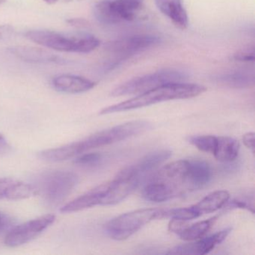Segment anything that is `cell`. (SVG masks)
<instances>
[{
    "label": "cell",
    "instance_id": "obj_1",
    "mask_svg": "<svg viewBox=\"0 0 255 255\" xmlns=\"http://www.w3.org/2000/svg\"><path fill=\"white\" fill-rule=\"evenodd\" d=\"M150 128L151 125L147 121H132L122 124L92 134L80 141L44 150L43 159L53 162L68 160L92 149L114 144L139 135Z\"/></svg>",
    "mask_w": 255,
    "mask_h": 255
},
{
    "label": "cell",
    "instance_id": "obj_2",
    "mask_svg": "<svg viewBox=\"0 0 255 255\" xmlns=\"http://www.w3.org/2000/svg\"><path fill=\"white\" fill-rule=\"evenodd\" d=\"M196 190L190 161L180 159L167 164L150 177L143 189L142 197L146 201L160 203Z\"/></svg>",
    "mask_w": 255,
    "mask_h": 255
},
{
    "label": "cell",
    "instance_id": "obj_3",
    "mask_svg": "<svg viewBox=\"0 0 255 255\" xmlns=\"http://www.w3.org/2000/svg\"><path fill=\"white\" fill-rule=\"evenodd\" d=\"M206 91L207 88L200 85L191 84L184 82L169 83L140 94L132 99L103 109L100 112V115L113 114L128 110H136L158 103L173 100L189 99L198 96Z\"/></svg>",
    "mask_w": 255,
    "mask_h": 255
},
{
    "label": "cell",
    "instance_id": "obj_4",
    "mask_svg": "<svg viewBox=\"0 0 255 255\" xmlns=\"http://www.w3.org/2000/svg\"><path fill=\"white\" fill-rule=\"evenodd\" d=\"M25 35L29 41L46 48L65 53H90L101 44L98 38L87 33L68 35L53 31L32 30Z\"/></svg>",
    "mask_w": 255,
    "mask_h": 255
},
{
    "label": "cell",
    "instance_id": "obj_5",
    "mask_svg": "<svg viewBox=\"0 0 255 255\" xmlns=\"http://www.w3.org/2000/svg\"><path fill=\"white\" fill-rule=\"evenodd\" d=\"M165 209L145 208L117 216L107 222L105 231L110 238L125 240L155 219H163Z\"/></svg>",
    "mask_w": 255,
    "mask_h": 255
},
{
    "label": "cell",
    "instance_id": "obj_6",
    "mask_svg": "<svg viewBox=\"0 0 255 255\" xmlns=\"http://www.w3.org/2000/svg\"><path fill=\"white\" fill-rule=\"evenodd\" d=\"M78 183V177L71 171H50L40 176L36 186L37 194L51 206L63 202Z\"/></svg>",
    "mask_w": 255,
    "mask_h": 255
},
{
    "label": "cell",
    "instance_id": "obj_7",
    "mask_svg": "<svg viewBox=\"0 0 255 255\" xmlns=\"http://www.w3.org/2000/svg\"><path fill=\"white\" fill-rule=\"evenodd\" d=\"M94 15L99 23L105 25L144 20L148 17L143 3L122 0H104L98 2L94 6Z\"/></svg>",
    "mask_w": 255,
    "mask_h": 255
},
{
    "label": "cell",
    "instance_id": "obj_8",
    "mask_svg": "<svg viewBox=\"0 0 255 255\" xmlns=\"http://www.w3.org/2000/svg\"><path fill=\"white\" fill-rule=\"evenodd\" d=\"M187 77L185 71L176 68H164L123 83L115 89L111 95L114 97L140 95L163 85L183 83Z\"/></svg>",
    "mask_w": 255,
    "mask_h": 255
},
{
    "label": "cell",
    "instance_id": "obj_9",
    "mask_svg": "<svg viewBox=\"0 0 255 255\" xmlns=\"http://www.w3.org/2000/svg\"><path fill=\"white\" fill-rule=\"evenodd\" d=\"M56 221V216L47 214L14 226L5 237L4 243L8 247L23 246L42 234Z\"/></svg>",
    "mask_w": 255,
    "mask_h": 255
},
{
    "label": "cell",
    "instance_id": "obj_10",
    "mask_svg": "<svg viewBox=\"0 0 255 255\" xmlns=\"http://www.w3.org/2000/svg\"><path fill=\"white\" fill-rule=\"evenodd\" d=\"M160 41V38L156 35H134L107 43L105 47L107 51L123 59L154 47Z\"/></svg>",
    "mask_w": 255,
    "mask_h": 255
},
{
    "label": "cell",
    "instance_id": "obj_11",
    "mask_svg": "<svg viewBox=\"0 0 255 255\" xmlns=\"http://www.w3.org/2000/svg\"><path fill=\"white\" fill-rule=\"evenodd\" d=\"M231 228H226L223 231L215 233L208 237L198 239L195 243H186L180 245L171 249L168 252V255H203L210 253L218 245L227 238Z\"/></svg>",
    "mask_w": 255,
    "mask_h": 255
},
{
    "label": "cell",
    "instance_id": "obj_12",
    "mask_svg": "<svg viewBox=\"0 0 255 255\" xmlns=\"http://www.w3.org/2000/svg\"><path fill=\"white\" fill-rule=\"evenodd\" d=\"M108 188V182L88 191L78 198L70 201L61 207L63 213H75L95 206L102 205Z\"/></svg>",
    "mask_w": 255,
    "mask_h": 255
},
{
    "label": "cell",
    "instance_id": "obj_13",
    "mask_svg": "<svg viewBox=\"0 0 255 255\" xmlns=\"http://www.w3.org/2000/svg\"><path fill=\"white\" fill-rule=\"evenodd\" d=\"M35 195L37 191L34 185L8 177L0 178V201H19Z\"/></svg>",
    "mask_w": 255,
    "mask_h": 255
},
{
    "label": "cell",
    "instance_id": "obj_14",
    "mask_svg": "<svg viewBox=\"0 0 255 255\" xmlns=\"http://www.w3.org/2000/svg\"><path fill=\"white\" fill-rule=\"evenodd\" d=\"M52 85L58 92L68 94H80L93 89L96 86V83L79 76L62 74L53 79Z\"/></svg>",
    "mask_w": 255,
    "mask_h": 255
},
{
    "label": "cell",
    "instance_id": "obj_15",
    "mask_svg": "<svg viewBox=\"0 0 255 255\" xmlns=\"http://www.w3.org/2000/svg\"><path fill=\"white\" fill-rule=\"evenodd\" d=\"M9 51L21 60L32 63L63 64L65 62L62 58L44 49L37 47L17 46L9 48Z\"/></svg>",
    "mask_w": 255,
    "mask_h": 255
},
{
    "label": "cell",
    "instance_id": "obj_16",
    "mask_svg": "<svg viewBox=\"0 0 255 255\" xmlns=\"http://www.w3.org/2000/svg\"><path fill=\"white\" fill-rule=\"evenodd\" d=\"M158 9L178 29L184 30L189 26V17L182 0H155Z\"/></svg>",
    "mask_w": 255,
    "mask_h": 255
},
{
    "label": "cell",
    "instance_id": "obj_17",
    "mask_svg": "<svg viewBox=\"0 0 255 255\" xmlns=\"http://www.w3.org/2000/svg\"><path fill=\"white\" fill-rule=\"evenodd\" d=\"M229 199L230 194L228 191L217 190L211 192L199 202L189 207L194 218L196 219L203 215L217 211L225 207Z\"/></svg>",
    "mask_w": 255,
    "mask_h": 255
},
{
    "label": "cell",
    "instance_id": "obj_18",
    "mask_svg": "<svg viewBox=\"0 0 255 255\" xmlns=\"http://www.w3.org/2000/svg\"><path fill=\"white\" fill-rule=\"evenodd\" d=\"M213 81L232 89H246L255 84L253 73L246 71H234L215 75Z\"/></svg>",
    "mask_w": 255,
    "mask_h": 255
},
{
    "label": "cell",
    "instance_id": "obj_19",
    "mask_svg": "<svg viewBox=\"0 0 255 255\" xmlns=\"http://www.w3.org/2000/svg\"><path fill=\"white\" fill-rule=\"evenodd\" d=\"M240 147V142L235 138L229 136H217L213 155L220 162H232L238 156Z\"/></svg>",
    "mask_w": 255,
    "mask_h": 255
},
{
    "label": "cell",
    "instance_id": "obj_20",
    "mask_svg": "<svg viewBox=\"0 0 255 255\" xmlns=\"http://www.w3.org/2000/svg\"><path fill=\"white\" fill-rule=\"evenodd\" d=\"M171 154L172 153L171 150H156L148 153L131 165L137 172L145 177L147 173L150 172L152 170L165 162L168 158H170Z\"/></svg>",
    "mask_w": 255,
    "mask_h": 255
},
{
    "label": "cell",
    "instance_id": "obj_21",
    "mask_svg": "<svg viewBox=\"0 0 255 255\" xmlns=\"http://www.w3.org/2000/svg\"><path fill=\"white\" fill-rule=\"evenodd\" d=\"M218 218L219 216H216L207 219V220L196 222V223L189 225V226L186 225L177 234H178L180 238L184 241H195L198 239L202 238L211 229Z\"/></svg>",
    "mask_w": 255,
    "mask_h": 255
},
{
    "label": "cell",
    "instance_id": "obj_22",
    "mask_svg": "<svg viewBox=\"0 0 255 255\" xmlns=\"http://www.w3.org/2000/svg\"><path fill=\"white\" fill-rule=\"evenodd\" d=\"M217 136L212 135H193L188 138V141L197 149L213 154L216 147Z\"/></svg>",
    "mask_w": 255,
    "mask_h": 255
},
{
    "label": "cell",
    "instance_id": "obj_23",
    "mask_svg": "<svg viewBox=\"0 0 255 255\" xmlns=\"http://www.w3.org/2000/svg\"><path fill=\"white\" fill-rule=\"evenodd\" d=\"M102 159V155L100 153H82L77 156L74 163L83 166H93L98 165Z\"/></svg>",
    "mask_w": 255,
    "mask_h": 255
},
{
    "label": "cell",
    "instance_id": "obj_24",
    "mask_svg": "<svg viewBox=\"0 0 255 255\" xmlns=\"http://www.w3.org/2000/svg\"><path fill=\"white\" fill-rule=\"evenodd\" d=\"M233 59L240 62H253L255 61V47H247L234 53Z\"/></svg>",
    "mask_w": 255,
    "mask_h": 255
},
{
    "label": "cell",
    "instance_id": "obj_25",
    "mask_svg": "<svg viewBox=\"0 0 255 255\" xmlns=\"http://www.w3.org/2000/svg\"><path fill=\"white\" fill-rule=\"evenodd\" d=\"M14 219L6 213L0 211V236L9 232L14 228Z\"/></svg>",
    "mask_w": 255,
    "mask_h": 255
},
{
    "label": "cell",
    "instance_id": "obj_26",
    "mask_svg": "<svg viewBox=\"0 0 255 255\" xmlns=\"http://www.w3.org/2000/svg\"><path fill=\"white\" fill-rule=\"evenodd\" d=\"M243 141L245 146L252 150V153H255V133L248 132L245 134L243 136Z\"/></svg>",
    "mask_w": 255,
    "mask_h": 255
},
{
    "label": "cell",
    "instance_id": "obj_27",
    "mask_svg": "<svg viewBox=\"0 0 255 255\" xmlns=\"http://www.w3.org/2000/svg\"><path fill=\"white\" fill-rule=\"evenodd\" d=\"M67 23L76 28H86L89 26L87 20L83 18H71L67 20Z\"/></svg>",
    "mask_w": 255,
    "mask_h": 255
},
{
    "label": "cell",
    "instance_id": "obj_28",
    "mask_svg": "<svg viewBox=\"0 0 255 255\" xmlns=\"http://www.w3.org/2000/svg\"><path fill=\"white\" fill-rule=\"evenodd\" d=\"M14 33V28L10 25L0 26V40L7 39Z\"/></svg>",
    "mask_w": 255,
    "mask_h": 255
},
{
    "label": "cell",
    "instance_id": "obj_29",
    "mask_svg": "<svg viewBox=\"0 0 255 255\" xmlns=\"http://www.w3.org/2000/svg\"><path fill=\"white\" fill-rule=\"evenodd\" d=\"M9 143L6 138L0 132V155L7 153L10 150Z\"/></svg>",
    "mask_w": 255,
    "mask_h": 255
},
{
    "label": "cell",
    "instance_id": "obj_30",
    "mask_svg": "<svg viewBox=\"0 0 255 255\" xmlns=\"http://www.w3.org/2000/svg\"><path fill=\"white\" fill-rule=\"evenodd\" d=\"M46 3L49 5H54V4L58 3L59 2H71L72 0H43Z\"/></svg>",
    "mask_w": 255,
    "mask_h": 255
},
{
    "label": "cell",
    "instance_id": "obj_31",
    "mask_svg": "<svg viewBox=\"0 0 255 255\" xmlns=\"http://www.w3.org/2000/svg\"><path fill=\"white\" fill-rule=\"evenodd\" d=\"M122 1H126V2H138V3H141L143 2V0H122Z\"/></svg>",
    "mask_w": 255,
    "mask_h": 255
},
{
    "label": "cell",
    "instance_id": "obj_32",
    "mask_svg": "<svg viewBox=\"0 0 255 255\" xmlns=\"http://www.w3.org/2000/svg\"><path fill=\"white\" fill-rule=\"evenodd\" d=\"M5 2H6V0H0V5L5 3Z\"/></svg>",
    "mask_w": 255,
    "mask_h": 255
}]
</instances>
